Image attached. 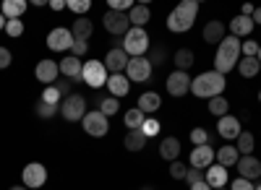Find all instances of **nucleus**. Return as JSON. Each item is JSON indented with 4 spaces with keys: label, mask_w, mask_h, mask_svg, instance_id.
<instances>
[{
    "label": "nucleus",
    "mask_w": 261,
    "mask_h": 190,
    "mask_svg": "<svg viewBox=\"0 0 261 190\" xmlns=\"http://www.w3.org/2000/svg\"><path fill=\"white\" fill-rule=\"evenodd\" d=\"M39 102H45V104H55V107H60L63 97H60V91L55 89V83H53V86H45V91H42V99H39Z\"/></svg>",
    "instance_id": "obj_36"
},
{
    "label": "nucleus",
    "mask_w": 261,
    "mask_h": 190,
    "mask_svg": "<svg viewBox=\"0 0 261 190\" xmlns=\"http://www.w3.org/2000/svg\"><path fill=\"white\" fill-rule=\"evenodd\" d=\"M186 180H188V185H193V182L204 180V177H201V170H196V167H188V172H186Z\"/></svg>",
    "instance_id": "obj_50"
},
{
    "label": "nucleus",
    "mask_w": 261,
    "mask_h": 190,
    "mask_svg": "<svg viewBox=\"0 0 261 190\" xmlns=\"http://www.w3.org/2000/svg\"><path fill=\"white\" fill-rule=\"evenodd\" d=\"M149 18H151V13H149V3H139V6L130 8V13H128L130 26H136V29H144V24H146Z\"/></svg>",
    "instance_id": "obj_25"
},
{
    "label": "nucleus",
    "mask_w": 261,
    "mask_h": 190,
    "mask_svg": "<svg viewBox=\"0 0 261 190\" xmlns=\"http://www.w3.org/2000/svg\"><path fill=\"white\" fill-rule=\"evenodd\" d=\"M123 146H125L128 151H141L144 146H146V136H144L141 131H128V136H125Z\"/></svg>",
    "instance_id": "obj_32"
},
{
    "label": "nucleus",
    "mask_w": 261,
    "mask_h": 190,
    "mask_svg": "<svg viewBox=\"0 0 261 190\" xmlns=\"http://www.w3.org/2000/svg\"><path fill=\"white\" fill-rule=\"evenodd\" d=\"M253 146H256V138L248 131H243L241 136H238V141H235V149H238V154H241V156H251Z\"/></svg>",
    "instance_id": "obj_31"
},
{
    "label": "nucleus",
    "mask_w": 261,
    "mask_h": 190,
    "mask_svg": "<svg viewBox=\"0 0 261 190\" xmlns=\"http://www.w3.org/2000/svg\"><path fill=\"white\" fill-rule=\"evenodd\" d=\"M107 78H110V73H107V68H105V62H102V60H86V62H84L81 81H86L92 89H102V86H107Z\"/></svg>",
    "instance_id": "obj_5"
},
{
    "label": "nucleus",
    "mask_w": 261,
    "mask_h": 190,
    "mask_svg": "<svg viewBox=\"0 0 261 190\" xmlns=\"http://www.w3.org/2000/svg\"><path fill=\"white\" fill-rule=\"evenodd\" d=\"M11 190H29V187H24V185H13Z\"/></svg>",
    "instance_id": "obj_56"
},
{
    "label": "nucleus",
    "mask_w": 261,
    "mask_h": 190,
    "mask_svg": "<svg viewBox=\"0 0 261 190\" xmlns=\"http://www.w3.org/2000/svg\"><path fill=\"white\" fill-rule=\"evenodd\" d=\"M149 34L144 31V29H136V26H130L128 29V34L123 37V50H125V55H134V57H141L146 50H149Z\"/></svg>",
    "instance_id": "obj_4"
},
{
    "label": "nucleus",
    "mask_w": 261,
    "mask_h": 190,
    "mask_svg": "<svg viewBox=\"0 0 261 190\" xmlns=\"http://www.w3.org/2000/svg\"><path fill=\"white\" fill-rule=\"evenodd\" d=\"M227 110H230V102H227L225 97H214V99H209V112H212L214 117H225Z\"/></svg>",
    "instance_id": "obj_34"
},
{
    "label": "nucleus",
    "mask_w": 261,
    "mask_h": 190,
    "mask_svg": "<svg viewBox=\"0 0 261 190\" xmlns=\"http://www.w3.org/2000/svg\"><path fill=\"white\" fill-rule=\"evenodd\" d=\"M34 76H37V81L45 83V86H53L60 76V68H58L55 60H39L37 68H34Z\"/></svg>",
    "instance_id": "obj_13"
},
{
    "label": "nucleus",
    "mask_w": 261,
    "mask_h": 190,
    "mask_svg": "<svg viewBox=\"0 0 261 190\" xmlns=\"http://www.w3.org/2000/svg\"><path fill=\"white\" fill-rule=\"evenodd\" d=\"M92 31H94V24H92V21L86 18V16H79V18L73 21V26H71L73 39H86V42H89Z\"/></svg>",
    "instance_id": "obj_27"
},
{
    "label": "nucleus",
    "mask_w": 261,
    "mask_h": 190,
    "mask_svg": "<svg viewBox=\"0 0 261 190\" xmlns=\"http://www.w3.org/2000/svg\"><path fill=\"white\" fill-rule=\"evenodd\" d=\"M71 52H73V57H79V60H81V55L89 52V42H86V39H73Z\"/></svg>",
    "instance_id": "obj_43"
},
{
    "label": "nucleus",
    "mask_w": 261,
    "mask_h": 190,
    "mask_svg": "<svg viewBox=\"0 0 261 190\" xmlns=\"http://www.w3.org/2000/svg\"><path fill=\"white\" fill-rule=\"evenodd\" d=\"M128 60H130V57L125 55V50H120V47H113L110 52L105 55V60H102V62H105V68H107V73L113 76V73H123V71H125V66H128Z\"/></svg>",
    "instance_id": "obj_15"
},
{
    "label": "nucleus",
    "mask_w": 261,
    "mask_h": 190,
    "mask_svg": "<svg viewBox=\"0 0 261 190\" xmlns=\"http://www.w3.org/2000/svg\"><path fill=\"white\" fill-rule=\"evenodd\" d=\"M258 47L261 45H258L256 39H246L243 45H241V52H243V57H256L258 55Z\"/></svg>",
    "instance_id": "obj_41"
},
{
    "label": "nucleus",
    "mask_w": 261,
    "mask_h": 190,
    "mask_svg": "<svg viewBox=\"0 0 261 190\" xmlns=\"http://www.w3.org/2000/svg\"><path fill=\"white\" fill-rule=\"evenodd\" d=\"M191 143H193V146H206V143H209V133H206L204 128H193V131H191Z\"/></svg>",
    "instance_id": "obj_40"
},
{
    "label": "nucleus",
    "mask_w": 261,
    "mask_h": 190,
    "mask_svg": "<svg viewBox=\"0 0 261 190\" xmlns=\"http://www.w3.org/2000/svg\"><path fill=\"white\" fill-rule=\"evenodd\" d=\"M258 99H261V94H258Z\"/></svg>",
    "instance_id": "obj_60"
},
{
    "label": "nucleus",
    "mask_w": 261,
    "mask_h": 190,
    "mask_svg": "<svg viewBox=\"0 0 261 190\" xmlns=\"http://www.w3.org/2000/svg\"><path fill=\"white\" fill-rule=\"evenodd\" d=\"M141 133H144L146 138H149V136H157V133H160V122H157V120H149V117H146V122L141 125Z\"/></svg>",
    "instance_id": "obj_44"
},
{
    "label": "nucleus",
    "mask_w": 261,
    "mask_h": 190,
    "mask_svg": "<svg viewBox=\"0 0 261 190\" xmlns=\"http://www.w3.org/2000/svg\"><path fill=\"white\" fill-rule=\"evenodd\" d=\"M58 68H60V76L63 78H68L71 83H76V81H81V71H84V62L79 60V57H73V55H65L60 62H58Z\"/></svg>",
    "instance_id": "obj_14"
},
{
    "label": "nucleus",
    "mask_w": 261,
    "mask_h": 190,
    "mask_svg": "<svg viewBox=\"0 0 261 190\" xmlns=\"http://www.w3.org/2000/svg\"><path fill=\"white\" fill-rule=\"evenodd\" d=\"M241 55V39L238 37H232V34H227L220 45H217V55H214V71L217 73H230L235 66H238V57Z\"/></svg>",
    "instance_id": "obj_3"
},
{
    "label": "nucleus",
    "mask_w": 261,
    "mask_h": 190,
    "mask_svg": "<svg viewBox=\"0 0 261 190\" xmlns=\"http://www.w3.org/2000/svg\"><path fill=\"white\" fill-rule=\"evenodd\" d=\"M102 26L107 29L110 37H125L128 29H130V21H128V13H118V11H107L102 16Z\"/></svg>",
    "instance_id": "obj_8"
},
{
    "label": "nucleus",
    "mask_w": 261,
    "mask_h": 190,
    "mask_svg": "<svg viewBox=\"0 0 261 190\" xmlns=\"http://www.w3.org/2000/svg\"><path fill=\"white\" fill-rule=\"evenodd\" d=\"M220 190H225V187H220Z\"/></svg>",
    "instance_id": "obj_61"
},
{
    "label": "nucleus",
    "mask_w": 261,
    "mask_h": 190,
    "mask_svg": "<svg viewBox=\"0 0 261 190\" xmlns=\"http://www.w3.org/2000/svg\"><path fill=\"white\" fill-rule=\"evenodd\" d=\"M144 190H154V187H144Z\"/></svg>",
    "instance_id": "obj_58"
},
{
    "label": "nucleus",
    "mask_w": 261,
    "mask_h": 190,
    "mask_svg": "<svg viewBox=\"0 0 261 190\" xmlns=\"http://www.w3.org/2000/svg\"><path fill=\"white\" fill-rule=\"evenodd\" d=\"M160 107H162V97H160L157 91H146V94H141V97H139V110H141L144 115L157 112Z\"/></svg>",
    "instance_id": "obj_26"
},
{
    "label": "nucleus",
    "mask_w": 261,
    "mask_h": 190,
    "mask_svg": "<svg viewBox=\"0 0 261 190\" xmlns=\"http://www.w3.org/2000/svg\"><path fill=\"white\" fill-rule=\"evenodd\" d=\"M238 175H241L243 180H256L261 175V162L256 156H241L238 159Z\"/></svg>",
    "instance_id": "obj_18"
},
{
    "label": "nucleus",
    "mask_w": 261,
    "mask_h": 190,
    "mask_svg": "<svg viewBox=\"0 0 261 190\" xmlns=\"http://www.w3.org/2000/svg\"><path fill=\"white\" fill-rule=\"evenodd\" d=\"M60 115L68 120V122H79V120H84V115H86V99H84L81 94L65 97V99L60 102Z\"/></svg>",
    "instance_id": "obj_7"
},
{
    "label": "nucleus",
    "mask_w": 261,
    "mask_h": 190,
    "mask_svg": "<svg viewBox=\"0 0 261 190\" xmlns=\"http://www.w3.org/2000/svg\"><path fill=\"white\" fill-rule=\"evenodd\" d=\"M230 190H256V187H253V182H251V180H243V177H238V180H232Z\"/></svg>",
    "instance_id": "obj_46"
},
{
    "label": "nucleus",
    "mask_w": 261,
    "mask_h": 190,
    "mask_svg": "<svg viewBox=\"0 0 261 190\" xmlns=\"http://www.w3.org/2000/svg\"><path fill=\"white\" fill-rule=\"evenodd\" d=\"M50 8H53V11H63V8H65V3H63V0H53Z\"/></svg>",
    "instance_id": "obj_53"
},
{
    "label": "nucleus",
    "mask_w": 261,
    "mask_h": 190,
    "mask_svg": "<svg viewBox=\"0 0 261 190\" xmlns=\"http://www.w3.org/2000/svg\"><path fill=\"white\" fill-rule=\"evenodd\" d=\"M81 125H84V131L89 133L92 138H105L107 131H110V120H107L99 110H89V112L84 115Z\"/></svg>",
    "instance_id": "obj_6"
},
{
    "label": "nucleus",
    "mask_w": 261,
    "mask_h": 190,
    "mask_svg": "<svg viewBox=\"0 0 261 190\" xmlns=\"http://www.w3.org/2000/svg\"><path fill=\"white\" fill-rule=\"evenodd\" d=\"M160 156L167 159V162H178V156H180V141H178L175 136L162 138V143H160Z\"/></svg>",
    "instance_id": "obj_23"
},
{
    "label": "nucleus",
    "mask_w": 261,
    "mask_h": 190,
    "mask_svg": "<svg viewBox=\"0 0 261 190\" xmlns=\"http://www.w3.org/2000/svg\"><path fill=\"white\" fill-rule=\"evenodd\" d=\"M0 31H6V16L0 13Z\"/></svg>",
    "instance_id": "obj_55"
},
{
    "label": "nucleus",
    "mask_w": 261,
    "mask_h": 190,
    "mask_svg": "<svg viewBox=\"0 0 261 190\" xmlns=\"http://www.w3.org/2000/svg\"><path fill=\"white\" fill-rule=\"evenodd\" d=\"M172 60H175V68H178V71H188V68L193 66L196 55H193V50H188V47H180L175 55H172Z\"/></svg>",
    "instance_id": "obj_33"
},
{
    "label": "nucleus",
    "mask_w": 261,
    "mask_h": 190,
    "mask_svg": "<svg viewBox=\"0 0 261 190\" xmlns=\"http://www.w3.org/2000/svg\"><path fill=\"white\" fill-rule=\"evenodd\" d=\"M125 78L128 81H149L151 78V60L149 57H130L128 66H125Z\"/></svg>",
    "instance_id": "obj_11"
},
{
    "label": "nucleus",
    "mask_w": 261,
    "mask_h": 190,
    "mask_svg": "<svg viewBox=\"0 0 261 190\" xmlns=\"http://www.w3.org/2000/svg\"><path fill=\"white\" fill-rule=\"evenodd\" d=\"M118 110H120V99H115V97H102V99H99V112H102L105 117L115 115Z\"/></svg>",
    "instance_id": "obj_35"
},
{
    "label": "nucleus",
    "mask_w": 261,
    "mask_h": 190,
    "mask_svg": "<svg viewBox=\"0 0 261 190\" xmlns=\"http://www.w3.org/2000/svg\"><path fill=\"white\" fill-rule=\"evenodd\" d=\"M251 31H253V21H251V16H235L232 21H230V34L232 37H251Z\"/></svg>",
    "instance_id": "obj_22"
},
{
    "label": "nucleus",
    "mask_w": 261,
    "mask_h": 190,
    "mask_svg": "<svg viewBox=\"0 0 261 190\" xmlns=\"http://www.w3.org/2000/svg\"><path fill=\"white\" fill-rule=\"evenodd\" d=\"M6 34L8 37H21V34H24V21H21V18H11V21H6Z\"/></svg>",
    "instance_id": "obj_37"
},
{
    "label": "nucleus",
    "mask_w": 261,
    "mask_h": 190,
    "mask_svg": "<svg viewBox=\"0 0 261 190\" xmlns=\"http://www.w3.org/2000/svg\"><path fill=\"white\" fill-rule=\"evenodd\" d=\"M73 47V34L71 29H65V26H58L47 34V50L53 52H68Z\"/></svg>",
    "instance_id": "obj_12"
},
{
    "label": "nucleus",
    "mask_w": 261,
    "mask_h": 190,
    "mask_svg": "<svg viewBox=\"0 0 261 190\" xmlns=\"http://www.w3.org/2000/svg\"><path fill=\"white\" fill-rule=\"evenodd\" d=\"M21 185L29 187V190H39L42 185L47 182V170H45V164H39V162H32L24 167V172H21Z\"/></svg>",
    "instance_id": "obj_9"
},
{
    "label": "nucleus",
    "mask_w": 261,
    "mask_h": 190,
    "mask_svg": "<svg viewBox=\"0 0 261 190\" xmlns=\"http://www.w3.org/2000/svg\"><path fill=\"white\" fill-rule=\"evenodd\" d=\"M191 190H212V187H209L206 180H199V182H193V185H191Z\"/></svg>",
    "instance_id": "obj_51"
},
{
    "label": "nucleus",
    "mask_w": 261,
    "mask_h": 190,
    "mask_svg": "<svg viewBox=\"0 0 261 190\" xmlns=\"http://www.w3.org/2000/svg\"><path fill=\"white\" fill-rule=\"evenodd\" d=\"M13 62V52L8 47H0V68H8Z\"/></svg>",
    "instance_id": "obj_49"
},
{
    "label": "nucleus",
    "mask_w": 261,
    "mask_h": 190,
    "mask_svg": "<svg viewBox=\"0 0 261 190\" xmlns=\"http://www.w3.org/2000/svg\"><path fill=\"white\" fill-rule=\"evenodd\" d=\"M258 71H261L258 57H241L238 60V73H241L243 78H256Z\"/></svg>",
    "instance_id": "obj_29"
},
{
    "label": "nucleus",
    "mask_w": 261,
    "mask_h": 190,
    "mask_svg": "<svg viewBox=\"0 0 261 190\" xmlns=\"http://www.w3.org/2000/svg\"><path fill=\"white\" fill-rule=\"evenodd\" d=\"M123 122H125V128H128V131H141V125L146 122V115H144L139 107H134V110H128V112H125Z\"/></svg>",
    "instance_id": "obj_30"
},
{
    "label": "nucleus",
    "mask_w": 261,
    "mask_h": 190,
    "mask_svg": "<svg viewBox=\"0 0 261 190\" xmlns=\"http://www.w3.org/2000/svg\"><path fill=\"white\" fill-rule=\"evenodd\" d=\"M243 16H253V6H251V3L243 6Z\"/></svg>",
    "instance_id": "obj_54"
},
{
    "label": "nucleus",
    "mask_w": 261,
    "mask_h": 190,
    "mask_svg": "<svg viewBox=\"0 0 261 190\" xmlns=\"http://www.w3.org/2000/svg\"><path fill=\"white\" fill-rule=\"evenodd\" d=\"M165 89H167L170 97H175V99L186 97L191 91V76L186 71H172L167 76V81H165Z\"/></svg>",
    "instance_id": "obj_10"
},
{
    "label": "nucleus",
    "mask_w": 261,
    "mask_h": 190,
    "mask_svg": "<svg viewBox=\"0 0 261 190\" xmlns=\"http://www.w3.org/2000/svg\"><path fill=\"white\" fill-rule=\"evenodd\" d=\"M134 8V3L130 0H110V11H118V13H125Z\"/></svg>",
    "instance_id": "obj_45"
},
{
    "label": "nucleus",
    "mask_w": 261,
    "mask_h": 190,
    "mask_svg": "<svg viewBox=\"0 0 261 190\" xmlns=\"http://www.w3.org/2000/svg\"><path fill=\"white\" fill-rule=\"evenodd\" d=\"M217 133H220L225 141H238V136L243 133V128H241V120L232 117V115L220 117V122H217Z\"/></svg>",
    "instance_id": "obj_16"
},
{
    "label": "nucleus",
    "mask_w": 261,
    "mask_h": 190,
    "mask_svg": "<svg viewBox=\"0 0 261 190\" xmlns=\"http://www.w3.org/2000/svg\"><path fill=\"white\" fill-rule=\"evenodd\" d=\"M225 31H227V26L222 24V21H209V24L204 26V42L206 45H220V42L227 37Z\"/></svg>",
    "instance_id": "obj_19"
},
{
    "label": "nucleus",
    "mask_w": 261,
    "mask_h": 190,
    "mask_svg": "<svg viewBox=\"0 0 261 190\" xmlns=\"http://www.w3.org/2000/svg\"><path fill=\"white\" fill-rule=\"evenodd\" d=\"M251 21H253V26H256V24H261V6H258V8H253V16H251Z\"/></svg>",
    "instance_id": "obj_52"
},
{
    "label": "nucleus",
    "mask_w": 261,
    "mask_h": 190,
    "mask_svg": "<svg viewBox=\"0 0 261 190\" xmlns=\"http://www.w3.org/2000/svg\"><path fill=\"white\" fill-rule=\"evenodd\" d=\"M256 190H261V185H256Z\"/></svg>",
    "instance_id": "obj_59"
},
{
    "label": "nucleus",
    "mask_w": 261,
    "mask_h": 190,
    "mask_svg": "<svg viewBox=\"0 0 261 190\" xmlns=\"http://www.w3.org/2000/svg\"><path fill=\"white\" fill-rule=\"evenodd\" d=\"M0 13L6 16V21L11 18H21V13H27V0H3Z\"/></svg>",
    "instance_id": "obj_28"
},
{
    "label": "nucleus",
    "mask_w": 261,
    "mask_h": 190,
    "mask_svg": "<svg viewBox=\"0 0 261 190\" xmlns=\"http://www.w3.org/2000/svg\"><path fill=\"white\" fill-rule=\"evenodd\" d=\"M214 164V149L206 143V146H193L191 151V167H196V170H209V167Z\"/></svg>",
    "instance_id": "obj_17"
},
{
    "label": "nucleus",
    "mask_w": 261,
    "mask_h": 190,
    "mask_svg": "<svg viewBox=\"0 0 261 190\" xmlns=\"http://www.w3.org/2000/svg\"><path fill=\"white\" fill-rule=\"evenodd\" d=\"M160 62H165V47L154 45V50H151V66H160Z\"/></svg>",
    "instance_id": "obj_47"
},
{
    "label": "nucleus",
    "mask_w": 261,
    "mask_h": 190,
    "mask_svg": "<svg viewBox=\"0 0 261 190\" xmlns=\"http://www.w3.org/2000/svg\"><path fill=\"white\" fill-rule=\"evenodd\" d=\"M65 8H71L73 13H86V11L92 8V3H89V0H68Z\"/></svg>",
    "instance_id": "obj_42"
},
{
    "label": "nucleus",
    "mask_w": 261,
    "mask_h": 190,
    "mask_svg": "<svg viewBox=\"0 0 261 190\" xmlns=\"http://www.w3.org/2000/svg\"><path fill=\"white\" fill-rule=\"evenodd\" d=\"M214 159H217V164H222L225 170L227 167H232V164H238V159H241V154H238V149L232 143H225L222 149H217V154H214Z\"/></svg>",
    "instance_id": "obj_24"
},
{
    "label": "nucleus",
    "mask_w": 261,
    "mask_h": 190,
    "mask_svg": "<svg viewBox=\"0 0 261 190\" xmlns=\"http://www.w3.org/2000/svg\"><path fill=\"white\" fill-rule=\"evenodd\" d=\"M196 16H199V3L196 0H180L167 16V29L175 34H186L196 24Z\"/></svg>",
    "instance_id": "obj_2"
},
{
    "label": "nucleus",
    "mask_w": 261,
    "mask_h": 190,
    "mask_svg": "<svg viewBox=\"0 0 261 190\" xmlns=\"http://www.w3.org/2000/svg\"><path fill=\"white\" fill-rule=\"evenodd\" d=\"M55 89L60 91V97H63V99L73 94V91H71V81H68V78H63V81H58V83H55Z\"/></svg>",
    "instance_id": "obj_48"
},
{
    "label": "nucleus",
    "mask_w": 261,
    "mask_h": 190,
    "mask_svg": "<svg viewBox=\"0 0 261 190\" xmlns=\"http://www.w3.org/2000/svg\"><path fill=\"white\" fill-rule=\"evenodd\" d=\"M227 86V81L222 73H217V71H206L201 76H196L191 81V91L193 97H199V99H214V97H222Z\"/></svg>",
    "instance_id": "obj_1"
},
{
    "label": "nucleus",
    "mask_w": 261,
    "mask_h": 190,
    "mask_svg": "<svg viewBox=\"0 0 261 190\" xmlns=\"http://www.w3.org/2000/svg\"><path fill=\"white\" fill-rule=\"evenodd\" d=\"M37 115L42 117V120H50V117H55V112L60 110V107H55V104H45V102H37Z\"/></svg>",
    "instance_id": "obj_38"
},
{
    "label": "nucleus",
    "mask_w": 261,
    "mask_h": 190,
    "mask_svg": "<svg viewBox=\"0 0 261 190\" xmlns=\"http://www.w3.org/2000/svg\"><path fill=\"white\" fill-rule=\"evenodd\" d=\"M107 89H110V97L120 99L130 91V81L123 76V73H113L110 78H107Z\"/></svg>",
    "instance_id": "obj_20"
},
{
    "label": "nucleus",
    "mask_w": 261,
    "mask_h": 190,
    "mask_svg": "<svg viewBox=\"0 0 261 190\" xmlns=\"http://www.w3.org/2000/svg\"><path fill=\"white\" fill-rule=\"evenodd\" d=\"M256 57H258V62H261V47H258V55H256Z\"/></svg>",
    "instance_id": "obj_57"
},
{
    "label": "nucleus",
    "mask_w": 261,
    "mask_h": 190,
    "mask_svg": "<svg viewBox=\"0 0 261 190\" xmlns=\"http://www.w3.org/2000/svg\"><path fill=\"white\" fill-rule=\"evenodd\" d=\"M204 180L209 182L212 190H220V187L227 185V170H225L222 164H212L209 170H206V177H204Z\"/></svg>",
    "instance_id": "obj_21"
},
{
    "label": "nucleus",
    "mask_w": 261,
    "mask_h": 190,
    "mask_svg": "<svg viewBox=\"0 0 261 190\" xmlns=\"http://www.w3.org/2000/svg\"><path fill=\"white\" fill-rule=\"evenodd\" d=\"M186 172H188V167L183 162H170V177L172 180H186Z\"/></svg>",
    "instance_id": "obj_39"
}]
</instances>
